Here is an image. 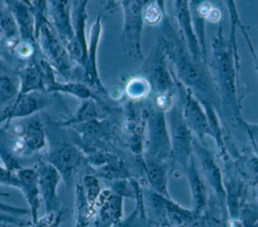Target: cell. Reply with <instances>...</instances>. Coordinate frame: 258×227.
<instances>
[{
  "mask_svg": "<svg viewBox=\"0 0 258 227\" xmlns=\"http://www.w3.org/2000/svg\"><path fill=\"white\" fill-rule=\"evenodd\" d=\"M231 15L230 37L224 35L223 26L220 24L212 40V53L208 61V67L221 102L222 118L224 124L230 126L233 131L245 132V120L241 114L243 94L239 85L240 56L236 41V29L238 27L239 15L236 10V3L225 2ZM246 134V133H245Z\"/></svg>",
  "mask_w": 258,
  "mask_h": 227,
  "instance_id": "6da1fadb",
  "label": "cell"
},
{
  "mask_svg": "<svg viewBox=\"0 0 258 227\" xmlns=\"http://www.w3.org/2000/svg\"><path fill=\"white\" fill-rule=\"evenodd\" d=\"M158 30L157 42L177 80L189 89L200 102L209 103L221 116L220 97L208 64L192 58L180 31L166 13L158 24Z\"/></svg>",
  "mask_w": 258,
  "mask_h": 227,
  "instance_id": "7a4b0ae2",
  "label": "cell"
},
{
  "mask_svg": "<svg viewBox=\"0 0 258 227\" xmlns=\"http://www.w3.org/2000/svg\"><path fill=\"white\" fill-rule=\"evenodd\" d=\"M34 16V34L41 56L55 73L67 81H73L77 67L72 62L47 17V1H26Z\"/></svg>",
  "mask_w": 258,
  "mask_h": 227,
  "instance_id": "3957f363",
  "label": "cell"
},
{
  "mask_svg": "<svg viewBox=\"0 0 258 227\" xmlns=\"http://www.w3.org/2000/svg\"><path fill=\"white\" fill-rule=\"evenodd\" d=\"M144 159L163 162L170 156V139L165 112L157 110L149 102L145 105Z\"/></svg>",
  "mask_w": 258,
  "mask_h": 227,
  "instance_id": "277c9868",
  "label": "cell"
},
{
  "mask_svg": "<svg viewBox=\"0 0 258 227\" xmlns=\"http://www.w3.org/2000/svg\"><path fill=\"white\" fill-rule=\"evenodd\" d=\"M166 113L170 139V156L185 168L194 156V136L183 119L178 98Z\"/></svg>",
  "mask_w": 258,
  "mask_h": 227,
  "instance_id": "5b68a950",
  "label": "cell"
},
{
  "mask_svg": "<svg viewBox=\"0 0 258 227\" xmlns=\"http://www.w3.org/2000/svg\"><path fill=\"white\" fill-rule=\"evenodd\" d=\"M60 175L69 188L77 180V176L86 161L82 149L69 140H57L50 143V148L43 158Z\"/></svg>",
  "mask_w": 258,
  "mask_h": 227,
  "instance_id": "8992f818",
  "label": "cell"
},
{
  "mask_svg": "<svg viewBox=\"0 0 258 227\" xmlns=\"http://www.w3.org/2000/svg\"><path fill=\"white\" fill-rule=\"evenodd\" d=\"M146 1H121L119 6L123 12L121 45L123 51L131 59L143 58L141 50V33L143 29V7Z\"/></svg>",
  "mask_w": 258,
  "mask_h": 227,
  "instance_id": "52a82bcc",
  "label": "cell"
},
{
  "mask_svg": "<svg viewBox=\"0 0 258 227\" xmlns=\"http://www.w3.org/2000/svg\"><path fill=\"white\" fill-rule=\"evenodd\" d=\"M141 74L149 82L155 95L177 94L172 70L158 42L151 48L148 56L144 60Z\"/></svg>",
  "mask_w": 258,
  "mask_h": 227,
  "instance_id": "ba28073f",
  "label": "cell"
},
{
  "mask_svg": "<svg viewBox=\"0 0 258 227\" xmlns=\"http://www.w3.org/2000/svg\"><path fill=\"white\" fill-rule=\"evenodd\" d=\"M173 79L175 82L177 98L181 106L182 116L185 123L187 124L191 132L196 134L199 140L204 141V138L206 136L212 137L209 120H208L206 111L204 109V106L196 98L192 92L177 80L174 73H173Z\"/></svg>",
  "mask_w": 258,
  "mask_h": 227,
  "instance_id": "9c48e42d",
  "label": "cell"
},
{
  "mask_svg": "<svg viewBox=\"0 0 258 227\" xmlns=\"http://www.w3.org/2000/svg\"><path fill=\"white\" fill-rule=\"evenodd\" d=\"M17 138L10 150L15 153L30 155L41 151L46 145V131L40 117L36 114L25 118L23 123L14 128Z\"/></svg>",
  "mask_w": 258,
  "mask_h": 227,
  "instance_id": "30bf717a",
  "label": "cell"
},
{
  "mask_svg": "<svg viewBox=\"0 0 258 227\" xmlns=\"http://www.w3.org/2000/svg\"><path fill=\"white\" fill-rule=\"evenodd\" d=\"M87 6L88 1L72 2V20H73V38L66 45L67 51L74 63L80 70L84 68L88 55V41L86 36L87 23Z\"/></svg>",
  "mask_w": 258,
  "mask_h": 227,
  "instance_id": "8fae6325",
  "label": "cell"
},
{
  "mask_svg": "<svg viewBox=\"0 0 258 227\" xmlns=\"http://www.w3.org/2000/svg\"><path fill=\"white\" fill-rule=\"evenodd\" d=\"M102 34V14H99L92 24L90 31V39L88 42V55L83 69H79L81 73V82L89 86L95 94L108 95L106 88L103 86L97 66V52L98 45Z\"/></svg>",
  "mask_w": 258,
  "mask_h": 227,
  "instance_id": "7c38bea8",
  "label": "cell"
},
{
  "mask_svg": "<svg viewBox=\"0 0 258 227\" xmlns=\"http://www.w3.org/2000/svg\"><path fill=\"white\" fill-rule=\"evenodd\" d=\"M192 151H194V155H196L200 161V164L206 180L208 181V183L216 193V197L218 199V202L221 205L222 212L225 214L226 213V192L224 188V182H223L221 169L213 153L205 145L204 141L199 140L197 137H194V140H192Z\"/></svg>",
  "mask_w": 258,
  "mask_h": 227,
  "instance_id": "4fadbf2b",
  "label": "cell"
},
{
  "mask_svg": "<svg viewBox=\"0 0 258 227\" xmlns=\"http://www.w3.org/2000/svg\"><path fill=\"white\" fill-rule=\"evenodd\" d=\"M34 168L37 174L40 198L44 203L46 214L58 212L62 208L57 195V188L61 181L60 175L44 159L38 160Z\"/></svg>",
  "mask_w": 258,
  "mask_h": 227,
  "instance_id": "5bb4252c",
  "label": "cell"
},
{
  "mask_svg": "<svg viewBox=\"0 0 258 227\" xmlns=\"http://www.w3.org/2000/svg\"><path fill=\"white\" fill-rule=\"evenodd\" d=\"M43 94V92H31L17 96L13 103L0 114V125L4 124L7 127L12 120L31 117L46 108L49 105V99Z\"/></svg>",
  "mask_w": 258,
  "mask_h": 227,
  "instance_id": "9a60e30c",
  "label": "cell"
},
{
  "mask_svg": "<svg viewBox=\"0 0 258 227\" xmlns=\"http://www.w3.org/2000/svg\"><path fill=\"white\" fill-rule=\"evenodd\" d=\"M15 174L19 181L18 190L21 191L28 205L29 214L31 216V223H35L39 219L41 201L36 171L34 167L22 166Z\"/></svg>",
  "mask_w": 258,
  "mask_h": 227,
  "instance_id": "2e32d148",
  "label": "cell"
},
{
  "mask_svg": "<svg viewBox=\"0 0 258 227\" xmlns=\"http://www.w3.org/2000/svg\"><path fill=\"white\" fill-rule=\"evenodd\" d=\"M172 5V13L173 16L176 20L178 30L180 31L183 39L185 40L186 46L192 55V58L197 61L205 62L199 42L198 38L196 36L194 27H192V22H191V17H190V12H189V6L187 1H173L171 3ZM208 64V63H206Z\"/></svg>",
  "mask_w": 258,
  "mask_h": 227,
  "instance_id": "e0dca14e",
  "label": "cell"
},
{
  "mask_svg": "<svg viewBox=\"0 0 258 227\" xmlns=\"http://www.w3.org/2000/svg\"><path fill=\"white\" fill-rule=\"evenodd\" d=\"M47 17L56 34L67 45L73 38L72 2L47 1Z\"/></svg>",
  "mask_w": 258,
  "mask_h": 227,
  "instance_id": "ac0fdd59",
  "label": "cell"
},
{
  "mask_svg": "<svg viewBox=\"0 0 258 227\" xmlns=\"http://www.w3.org/2000/svg\"><path fill=\"white\" fill-rule=\"evenodd\" d=\"M4 3L15 20L20 39L37 45L34 34V16L26 1H4Z\"/></svg>",
  "mask_w": 258,
  "mask_h": 227,
  "instance_id": "d6986e66",
  "label": "cell"
},
{
  "mask_svg": "<svg viewBox=\"0 0 258 227\" xmlns=\"http://www.w3.org/2000/svg\"><path fill=\"white\" fill-rule=\"evenodd\" d=\"M39 56L26 63L17 74L18 77V94L17 96L25 95L31 92H43L44 85L42 74L38 63ZM16 96V97H17Z\"/></svg>",
  "mask_w": 258,
  "mask_h": 227,
  "instance_id": "ffe728a7",
  "label": "cell"
},
{
  "mask_svg": "<svg viewBox=\"0 0 258 227\" xmlns=\"http://www.w3.org/2000/svg\"><path fill=\"white\" fill-rule=\"evenodd\" d=\"M186 176L188 179L191 198H192V213L195 217L201 216L204 212H206L208 206V195L205 183L201 174L199 173L196 162L195 155L191 157L188 165L185 167Z\"/></svg>",
  "mask_w": 258,
  "mask_h": 227,
  "instance_id": "44dd1931",
  "label": "cell"
},
{
  "mask_svg": "<svg viewBox=\"0 0 258 227\" xmlns=\"http://www.w3.org/2000/svg\"><path fill=\"white\" fill-rule=\"evenodd\" d=\"M104 106L95 99H88L81 102L79 107L71 116L58 123L62 127H74L95 120L105 119Z\"/></svg>",
  "mask_w": 258,
  "mask_h": 227,
  "instance_id": "7402d4cb",
  "label": "cell"
},
{
  "mask_svg": "<svg viewBox=\"0 0 258 227\" xmlns=\"http://www.w3.org/2000/svg\"><path fill=\"white\" fill-rule=\"evenodd\" d=\"M2 4L4 10L0 13V44L9 53H13L15 46L20 41V35L12 14L5 3L2 2Z\"/></svg>",
  "mask_w": 258,
  "mask_h": 227,
  "instance_id": "603a6c76",
  "label": "cell"
},
{
  "mask_svg": "<svg viewBox=\"0 0 258 227\" xmlns=\"http://www.w3.org/2000/svg\"><path fill=\"white\" fill-rule=\"evenodd\" d=\"M97 214L94 208L87 200L79 179L75 182V226L89 227L92 220Z\"/></svg>",
  "mask_w": 258,
  "mask_h": 227,
  "instance_id": "cb8c5ba5",
  "label": "cell"
},
{
  "mask_svg": "<svg viewBox=\"0 0 258 227\" xmlns=\"http://www.w3.org/2000/svg\"><path fill=\"white\" fill-rule=\"evenodd\" d=\"M143 168L153 191L165 198L170 199L167 191V173L164 163L144 159Z\"/></svg>",
  "mask_w": 258,
  "mask_h": 227,
  "instance_id": "d4e9b609",
  "label": "cell"
},
{
  "mask_svg": "<svg viewBox=\"0 0 258 227\" xmlns=\"http://www.w3.org/2000/svg\"><path fill=\"white\" fill-rule=\"evenodd\" d=\"M46 93H59V94H67L74 96L82 101L88 100V99H95L98 102H100L97 99V96L95 92L87 86L85 83L81 81H66V82H58L56 81L52 86H50Z\"/></svg>",
  "mask_w": 258,
  "mask_h": 227,
  "instance_id": "484cf974",
  "label": "cell"
},
{
  "mask_svg": "<svg viewBox=\"0 0 258 227\" xmlns=\"http://www.w3.org/2000/svg\"><path fill=\"white\" fill-rule=\"evenodd\" d=\"M188 6H189L192 27H194L196 36L198 38V42H199L203 58L205 62L208 63L209 56H208L207 45H206V25H205L206 17L199 8V1H190L188 2Z\"/></svg>",
  "mask_w": 258,
  "mask_h": 227,
  "instance_id": "4316f807",
  "label": "cell"
},
{
  "mask_svg": "<svg viewBox=\"0 0 258 227\" xmlns=\"http://www.w3.org/2000/svg\"><path fill=\"white\" fill-rule=\"evenodd\" d=\"M124 92L128 100L133 102H143L152 92L149 82L141 75L130 78L125 87Z\"/></svg>",
  "mask_w": 258,
  "mask_h": 227,
  "instance_id": "83f0119b",
  "label": "cell"
},
{
  "mask_svg": "<svg viewBox=\"0 0 258 227\" xmlns=\"http://www.w3.org/2000/svg\"><path fill=\"white\" fill-rule=\"evenodd\" d=\"M18 94V83L10 76L0 74V114L15 100Z\"/></svg>",
  "mask_w": 258,
  "mask_h": 227,
  "instance_id": "f1b7e54d",
  "label": "cell"
},
{
  "mask_svg": "<svg viewBox=\"0 0 258 227\" xmlns=\"http://www.w3.org/2000/svg\"><path fill=\"white\" fill-rule=\"evenodd\" d=\"M165 13L163 1H146L142 11L143 21L149 25H158Z\"/></svg>",
  "mask_w": 258,
  "mask_h": 227,
  "instance_id": "f546056e",
  "label": "cell"
},
{
  "mask_svg": "<svg viewBox=\"0 0 258 227\" xmlns=\"http://www.w3.org/2000/svg\"><path fill=\"white\" fill-rule=\"evenodd\" d=\"M81 185L88 202L97 209V203L102 192L99 180L94 175H85L81 180Z\"/></svg>",
  "mask_w": 258,
  "mask_h": 227,
  "instance_id": "4dcf8cb0",
  "label": "cell"
},
{
  "mask_svg": "<svg viewBox=\"0 0 258 227\" xmlns=\"http://www.w3.org/2000/svg\"><path fill=\"white\" fill-rule=\"evenodd\" d=\"M189 227H225L222 220H220L217 216L204 212L201 216L195 218L194 222Z\"/></svg>",
  "mask_w": 258,
  "mask_h": 227,
  "instance_id": "1f68e13d",
  "label": "cell"
},
{
  "mask_svg": "<svg viewBox=\"0 0 258 227\" xmlns=\"http://www.w3.org/2000/svg\"><path fill=\"white\" fill-rule=\"evenodd\" d=\"M66 209L62 207L58 212L51 213V214H45L43 217H39L37 220L39 227H59L60 223L63 219V216L66 214Z\"/></svg>",
  "mask_w": 258,
  "mask_h": 227,
  "instance_id": "d6a6232c",
  "label": "cell"
},
{
  "mask_svg": "<svg viewBox=\"0 0 258 227\" xmlns=\"http://www.w3.org/2000/svg\"><path fill=\"white\" fill-rule=\"evenodd\" d=\"M0 185L11 188H19V181L14 172L8 169L4 164H0Z\"/></svg>",
  "mask_w": 258,
  "mask_h": 227,
  "instance_id": "836d02e7",
  "label": "cell"
},
{
  "mask_svg": "<svg viewBox=\"0 0 258 227\" xmlns=\"http://www.w3.org/2000/svg\"><path fill=\"white\" fill-rule=\"evenodd\" d=\"M7 224L14 225L17 227H24V226H29L31 224V222L23 220L21 217H17V216H13L10 214L0 212V225L5 226Z\"/></svg>",
  "mask_w": 258,
  "mask_h": 227,
  "instance_id": "e575fe53",
  "label": "cell"
},
{
  "mask_svg": "<svg viewBox=\"0 0 258 227\" xmlns=\"http://www.w3.org/2000/svg\"><path fill=\"white\" fill-rule=\"evenodd\" d=\"M0 212L10 214V215H13V216H17V217H22L24 215L29 214V210L26 209V208L5 204L3 202H0Z\"/></svg>",
  "mask_w": 258,
  "mask_h": 227,
  "instance_id": "d590c367",
  "label": "cell"
},
{
  "mask_svg": "<svg viewBox=\"0 0 258 227\" xmlns=\"http://www.w3.org/2000/svg\"><path fill=\"white\" fill-rule=\"evenodd\" d=\"M245 133L251 141L253 147H258V123L245 122Z\"/></svg>",
  "mask_w": 258,
  "mask_h": 227,
  "instance_id": "8d00e7d4",
  "label": "cell"
},
{
  "mask_svg": "<svg viewBox=\"0 0 258 227\" xmlns=\"http://www.w3.org/2000/svg\"><path fill=\"white\" fill-rule=\"evenodd\" d=\"M252 58H253V61H254V64H255V69L258 73V54H256L255 52L252 53Z\"/></svg>",
  "mask_w": 258,
  "mask_h": 227,
  "instance_id": "74e56055",
  "label": "cell"
},
{
  "mask_svg": "<svg viewBox=\"0 0 258 227\" xmlns=\"http://www.w3.org/2000/svg\"><path fill=\"white\" fill-rule=\"evenodd\" d=\"M28 227H39V224H38V222L36 221L35 223H31Z\"/></svg>",
  "mask_w": 258,
  "mask_h": 227,
  "instance_id": "f35d334b",
  "label": "cell"
},
{
  "mask_svg": "<svg viewBox=\"0 0 258 227\" xmlns=\"http://www.w3.org/2000/svg\"><path fill=\"white\" fill-rule=\"evenodd\" d=\"M9 196L8 193H4V192H0V197H7Z\"/></svg>",
  "mask_w": 258,
  "mask_h": 227,
  "instance_id": "ab89813d",
  "label": "cell"
},
{
  "mask_svg": "<svg viewBox=\"0 0 258 227\" xmlns=\"http://www.w3.org/2000/svg\"><path fill=\"white\" fill-rule=\"evenodd\" d=\"M254 150H255V153H256V154H258V147H255V148H254Z\"/></svg>",
  "mask_w": 258,
  "mask_h": 227,
  "instance_id": "60d3db41",
  "label": "cell"
},
{
  "mask_svg": "<svg viewBox=\"0 0 258 227\" xmlns=\"http://www.w3.org/2000/svg\"><path fill=\"white\" fill-rule=\"evenodd\" d=\"M3 227H5V226H3Z\"/></svg>",
  "mask_w": 258,
  "mask_h": 227,
  "instance_id": "b9f144b4",
  "label": "cell"
}]
</instances>
